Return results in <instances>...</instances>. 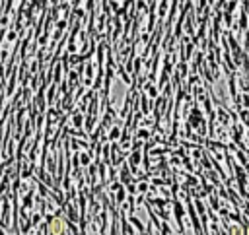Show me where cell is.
Here are the masks:
<instances>
[{"mask_svg":"<svg viewBox=\"0 0 249 235\" xmlns=\"http://www.w3.org/2000/svg\"><path fill=\"white\" fill-rule=\"evenodd\" d=\"M14 37H16V33H14V31H10V33H8V39H10V41H14Z\"/></svg>","mask_w":249,"mask_h":235,"instance_id":"obj_1","label":"cell"}]
</instances>
